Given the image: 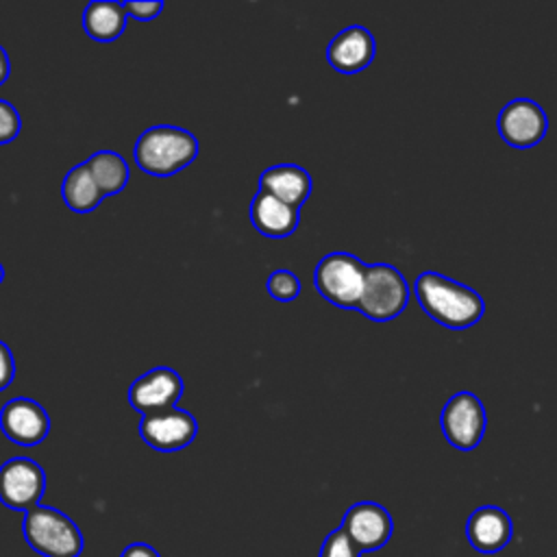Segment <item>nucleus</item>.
<instances>
[{
    "label": "nucleus",
    "instance_id": "1",
    "mask_svg": "<svg viewBox=\"0 0 557 557\" xmlns=\"http://www.w3.org/2000/svg\"><path fill=\"white\" fill-rule=\"evenodd\" d=\"M413 294L424 313L446 329L472 326L485 311V302L476 289L433 270L416 278Z\"/></svg>",
    "mask_w": 557,
    "mask_h": 557
},
{
    "label": "nucleus",
    "instance_id": "2",
    "mask_svg": "<svg viewBox=\"0 0 557 557\" xmlns=\"http://www.w3.org/2000/svg\"><path fill=\"white\" fill-rule=\"evenodd\" d=\"M198 157V139L178 126H152L137 137L135 163L152 176H172Z\"/></svg>",
    "mask_w": 557,
    "mask_h": 557
},
{
    "label": "nucleus",
    "instance_id": "3",
    "mask_svg": "<svg viewBox=\"0 0 557 557\" xmlns=\"http://www.w3.org/2000/svg\"><path fill=\"white\" fill-rule=\"evenodd\" d=\"M22 535L44 557H78L85 546L78 524L67 513L46 505L24 513Z\"/></svg>",
    "mask_w": 557,
    "mask_h": 557
},
{
    "label": "nucleus",
    "instance_id": "4",
    "mask_svg": "<svg viewBox=\"0 0 557 557\" xmlns=\"http://www.w3.org/2000/svg\"><path fill=\"white\" fill-rule=\"evenodd\" d=\"M409 302V285L403 272L389 263L366 265L363 292L359 298V313L374 322L394 320Z\"/></svg>",
    "mask_w": 557,
    "mask_h": 557
},
{
    "label": "nucleus",
    "instance_id": "5",
    "mask_svg": "<svg viewBox=\"0 0 557 557\" xmlns=\"http://www.w3.org/2000/svg\"><path fill=\"white\" fill-rule=\"evenodd\" d=\"M366 281V263L350 252L324 255L313 272L315 289L342 309H357Z\"/></svg>",
    "mask_w": 557,
    "mask_h": 557
},
{
    "label": "nucleus",
    "instance_id": "6",
    "mask_svg": "<svg viewBox=\"0 0 557 557\" xmlns=\"http://www.w3.org/2000/svg\"><path fill=\"white\" fill-rule=\"evenodd\" d=\"M46 492V472L30 457H13L0 466V503L13 511H30Z\"/></svg>",
    "mask_w": 557,
    "mask_h": 557
},
{
    "label": "nucleus",
    "instance_id": "7",
    "mask_svg": "<svg viewBox=\"0 0 557 557\" xmlns=\"http://www.w3.org/2000/svg\"><path fill=\"white\" fill-rule=\"evenodd\" d=\"M448 444L459 450H474L485 433V407L472 392L453 394L440 416Z\"/></svg>",
    "mask_w": 557,
    "mask_h": 557
},
{
    "label": "nucleus",
    "instance_id": "8",
    "mask_svg": "<svg viewBox=\"0 0 557 557\" xmlns=\"http://www.w3.org/2000/svg\"><path fill=\"white\" fill-rule=\"evenodd\" d=\"M183 379L172 368L159 366L137 376L128 387V403L141 416L174 409L183 396Z\"/></svg>",
    "mask_w": 557,
    "mask_h": 557
},
{
    "label": "nucleus",
    "instance_id": "9",
    "mask_svg": "<svg viewBox=\"0 0 557 557\" xmlns=\"http://www.w3.org/2000/svg\"><path fill=\"white\" fill-rule=\"evenodd\" d=\"M342 531L359 548V553H374L383 548L394 531V520L389 511L372 500L355 503L346 509L342 520Z\"/></svg>",
    "mask_w": 557,
    "mask_h": 557
},
{
    "label": "nucleus",
    "instance_id": "10",
    "mask_svg": "<svg viewBox=\"0 0 557 557\" xmlns=\"http://www.w3.org/2000/svg\"><path fill=\"white\" fill-rule=\"evenodd\" d=\"M496 126L509 146L531 148L544 139L548 131V117L537 102L529 98H513L500 109Z\"/></svg>",
    "mask_w": 557,
    "mask_h": 557
},
{
    "label": "nucleus",
    "instance_id": "11",
    "mask_svg": "<svg viewBox=\"0 0 557 557\" xmlns=\"http://www.w3.org/2000/svg\"><path fill=\"white\" fill-rule=\"evenodd\" d=\"M0 431L17 446H37L50 433V418L37 400L15 396L0 409Z\"/></svg>",
    "mask_w": 557,
    "mask_h": 557
},
{
    "label": "nucleus",
    "instance_id": "12",
    "mask_svg": "<svg viewBox=\"0 0 557 557\" xmlns=\"http://www.w3.org/2000/svg\"><path fill=\"white\" fill-rule=\"evenodd\" d=\"M198 433L196 418L185 409H168L152 416H144L139 422L141 440L159 450V453H174L194 442Z\"/></svg>",
    "mask_w": 557,
    "mask_h": 557
},
{
    "label": "nucleus",
    "instance_id": "13",
    "mask_svg": "<svg viewBox=\"0 0 557 557\" xmlns=\"http://www.w3.org/2000/svg\"><path fill=\"white\" fill-rule=\"evenodd\" d=\"M513 535L511 518L496 505L476 507L466 520V537L470 546L483 555L500 553Z\"/></svg>",
    "mask_w": 557,
    "mask_h": 557
},
{
    "label": "nucleus",
    "instance_id": "14",
    "mask_svg": "<svg viewBox=\"0 0 557 557\" xmlns=\"http://www.w3.org/2000/svg\"><path fill=\"white\" fill-rule=\"evenodd\" d=\"M374 52L376 44L372 33L366 26L352 24L331 39L326 48V61L342 74H357L372 63Z\"/></svg>",
    "mask_w": 557,
    "mask_h": 557
},
{
    "label": "nucleus",
    "instance_id": "15",
    "mask_svg": "<svg viewBox=\"0 0 557 557\" xmlns=\"http://www.w3.org/2000/svg\"><path fill=\"white\" fill-rule=\"evenodd\" d=\"M252 226L265 237H287L300 222V211L268 191H257L250 202Z\"/></svg>",
    "mask_w": 557,
    "mask_h": 557
},
{
    "label": "nucleus",
    "instance_id": "16",
    "mask_svg": "<svg viewBox=\"0 0 557 557\" xmlns=\"http://www.w3.org/2000/svg\"><path fill=\"white\" fill-rule=\"evenodd\" d=\"M259 189L298 209L311 194V176L296 163H278L261 172Z\"/></svg>",
    "mask_w": 557,
    "mask_h": 557
},
{
    "label": "nucleus",
    "instance_id": "17",
    "mask_svg": "<svg viewBox=\"0 0 557 557\" xmlns=\"http://www.w3.org/2000/svg\"><path fill=\"white\" fill-rule=\"evenodd\" d=\"M83 28L96 41H115L126 28L124 4L113 0L89 2L83 13Z\"/></svg>",
    "mask_w": 557,
    "mask_h": 557
},
{
    "label": "nucleus",
    "instance_id": "18",
    "mask_svg": "<svg viewBox=\"0 0 557 557\" xmlns=\"http://www.w3.org/2000/svg\"><path fill=\"white\" fill-rule=\"evenodd\" d=\"M61 196L65 200V205L74 211V213H89L94 211L100 202H102V191L98 189L94 176L89 174L85 163L74 165L65 178H63V187H61Z\"/></svg>",
    "mask_w": 557,
    "mask_h": 557
},
{
    "label": "nucleus",
    "instance_id": "19",
    "mask_svg": "<svg viewBox=\"0 0 557 557\" xmlns=\"http://www.w3.org/2000/svg\"><path fill=\"white\" fill-rule=\"evenodd\" d=\"M102 196L120 194L128 183V165L115 150H98L85 161Z\"/></svg>",
    "mask_w": 557,
    "mask_h": 557
},
{
    "label": "nucleus",
    "instance_id": "20",
    "mask_svg": "<svg viewBox=\"0 0 557 557\" xmlns=\"http://www.w3.org/2000/svg\"><path fill=\"white\" fill-rule=\"evenodd\" d=\"M265 287L270 292L272 298L281 300V302H292L298 294H300V281L298 276L292 272V270H274L268 281H265Z\"/></svg>",
    "mask_w": 557,
    "mask_h": 557
},
{
    "label": "nucleus",
    "instance_id": "21",
    "mask_svg": "<svg viewBox=\"0 0 557 557\" xmlns=\"http://www.w3.org/2000/svg\"><path fill=\"white\" fill-rule=\"evenodd\" d=\"M318 557H361V553H359V548L348 540V535L339 527V529L331 531L324 537Z\"/></svg>",
    "mask_w": 557,
    "mask_h": 557
},
{
    "label": "nucleus",
    "instance_id": "22",
    "mask_svg": "<svg viewBox=\"0 0 557 557\" xmlns=\"http://www.w3.org/2000/svg\"><path fill=\"white\" fill-rule=\"evenodd\" d=\"M22 120L9 100H0V144H9L20 135Z\"/></svg>",
    "mask_w": 557,
    "mask_h": 557
},
{
    "label": "nucleus",
    "instance_id": "23",
    "mask_svg": "<svg viewBox=\"0 0 557 557\" xmlns=\"http://www.w3.org/2000/svg\"><path fill=\"white\" fill-rule=\"evenodd\" d=\"M163 9V2L157 0H148V2H124V11L126 15H133L139 22H150L154 20Z\"/></svg>",
    "mask_w": 557,
    "mask_h": 557
},
{
    "label": "nucleus",
    "instance_id": "24",
    "mask_svg": "<svg viewBox=\"0 0 557 557\" xmlns=\"http://www.w3.org/2000/svg\"><path fill=\"white\" fill-rule=\"evenodd\" d=\"M15 376V359L11 348L0 339V392L13 383Z\"/></svg>",
    "mask_w": 557,
    "mask_h": 557
},
{
    "label": "nucleus",
    "instance_id": "25",
    "mask_svg": "<svg viewBox=\"0 0 557 557\" xmlns=\"http://www.w3.org/2000/svg\"><path fill=\"white\" fill-rule=\"evenodd\" d=\"M120 557H161V555L157 553L154 546H150V544H146V542H133V544H128V546L122 550Z\"/></svg>",
    "mask_w": 557,
    "mask_h": 557
},
{
    "label": "nucleus",
    "instance_id": "26",
    "mask_svg": "<svg viewBox=\"0 0 557 557\" xmlns=\"http://www.w3.org/2000/svg\"><path fill=\"white\" fill-rule=\"evenodd\" d=\"M9 74H11V61H9L7 50L0 46V85L9 78Z\"/></svg>",
    "mask_w": 557,
    "mask_h": 557
},
{
    "label": "nucleus",
    "instance_id": "27",
    "mask_svg": "<svg viewBox=\"0 0 557 557\" xmlns=\"http://www.w3.org/2000/svg\"><path fill=\"white\" fill-rule=\"evenodd\" d=\"M2 278H4V268H2V263H0V283H2Z\"/></svg>",
    "mask_w": 557,
    "mask_h": 557
}]
</instances>
